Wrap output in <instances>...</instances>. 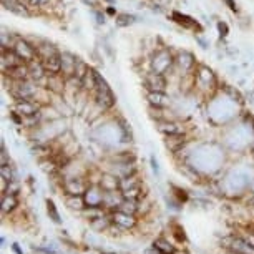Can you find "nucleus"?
<instances>
[{"instance_id": "obj_1", "label": "nucleus", "mask_w": 254, "mask_h": 254, "mask_svg": "<svg viewBox=\"0 0 254 254\" xmlns=\"http://www.w3.org/2000/svg\"><path fill=\"white\" fill-rule=\"evenodd\" d=\"M9 90V95L14 101H22V100H38V95L44 92V87L35 83L32 80H23V81H12L5 87Z\"/></svg>"}, {"instance_id": "obj_19", "label": "nucleus", "mask_w": 254, "mask_h": 254, "mask_svg": "<svg viewBox=\"0 0 254 254\" xmlns=\"http://www.w3.org/2000/svg\"><path fill=\"white\" fill-rule=\"evenodd\" d=\"M17 38V35H14L10 30H7L5 27H2V33H0V50H9L14 47V42Z\"/></svg>"}, {"instance_id": "obj_17", "label": "nucleus", "mask_w": 254, "mask_h": 254, "mask_svg": "<svg viewBox=\"0 0 254 254\" xmlns=\"http://www.w3.org/2000/svg\"><path fill=\"white\" fill-rule=\"evenodd\" d=\"M136 22H140V17H136L135 14H130V12H118L115 17V25L118 29H127V27L135 25Z\"/></svg>"}, {"instance_id": "obj_8", "label": "nucleus", "mask_w": 254, "mask_h": 254, "mask_svg": "<svg viewBox=\"0 0 254 254\" xmlns=\"http://www.w3.org/2000/svg\"><path fill=\"white\" fill-rule=\"evenodd\" d=\"M170 20L171 22H175L176 25L179 27H183V29H186V30H194V33H201V25L198 23L196 18H193L191 15L188 14H181L179 10H171V14H170Z\"/></svg>"}, {"instance_id": "obj_7", "label": "nucleus", "mask_w": 254, "mask_h": 254, "mask_svg": "<svg viewBox=\"0 0 254 254\" xmlns=\"http://www.w3.org/2000/svg\"><path fill=\"white\" fill-rule=\"evenodd\" d=\"M196 66H198V58L194 57L193 52H190V50H179L176 53V68L181 72V75L194 73Z\"/></svg>"}, {"instance_id": "obj_21", "label": "nucleus", "mask_w": 254, "mask_h": 254, "mask_svg": "<svg viewBox=\"0 0 254 254\" xmlns=\"http://www.w3.org/2000/svg\"><path fill=\"white\" fill-rule=\"evenodd\" d=\"M92 15L95 17V23H96V25H105V23H107V15H105V9H98V7L93 5Z\"/></svg>"}, {"instance_id": "obj_28", "label": "nucleus", "mask_w": 254, "mask_h": 254, "mask_svg": "<svg viewBox=\"0 0 254 254\" xmlns=\"http://www.w3.org/2000/svg\"><path fill=\"white\" fill-rule=\"evenodd\" d=\"M18 2H20V0H0V5H2L3 10H9L10 12Z\"/></svg>"}, {"instance_id": "obj_23", "label": "nucleus", "mask_w": 254, "mask_h": 254, "mask_svg": "<svg viewBox=\"0 0 254 254\" xmlns=\"http://www.w3.org/2000/svg\"><path fill=\"white\" fill-rule=\"evenodd\" d=\"M216 29H218V33H220V38H226L229 35V25L222 20V18L216 20Z\"/></svg>"}, {"instance_id": "obj_20", "label": "nucleus", "mask_w": 254, "mask_h": 254, "mask_svg": "<svg viewBox=\"0 0 254 254\" xmlns=\"http://www.w3.org/2000/svg\"><path fill=\"white\" fill-rule=\"evenodd\" d=\"M17 205H18V201H17V198H15V194H3V198H2V209L3 211L14 209Z\"/></svg>"}, {"instance_id": "obj_14", "label": "nucleus", "mask_w": 254, "mask_h": 254, "mask_svg": "<svg viewBox=\"0 0 254 254\" xmlns=\"http://www.w3.org/2000/svg\"><path fill=\"white\" fill-rule=\"evenodd\" d=\"M2 77L10 78L12 81H23V80H30V66L29 64L22 62L17 66H14L12 70H9L7 73H3Z\"/></svg>"}, {"instance_id": "obj_24", "label": "nucleus", "mask_w": 254, "mask_h": 254, "mask_svg": "<svg viewBox=\"0 0 254 254\" xmlns=\"http://www.w3.org/2000/svg\"><path fill=\"white\" fill-rule=\"evenodd\" d=\"M0 173H2V178H5L7 181H15V173H14V170H12L10 163L9 165H2Z\"/></svg>"}, {"instance_id": "obj_12", "label": "nucleus", "mask_w": 254, "mask_h": 254, "mask_svg": "<svg viewBox=\"0 0 254 254\" xmlns=\"http://www.w3.org/2000/svg\"><path fill=\"white\" fill-rule=\"evenodd\" d=\"M18 64H22V60L14 52V48L0 50V70H2V75L12 70L14 66H17Z\"/></svg>"}, {"instance_id": "obj_5", "label": "nucleus", "mask_w": 254, "mask_h": 254, "mask_svg": "<svg viewBox=\"0 0 254 254\" xmlns=\"http://www.w3.org/2000/svg\"><path fill=\"white\" fill-rule=\"evenodd\" d=\"M12 48H14V52L18 55V58H20L22 62H25V64H30V62H33V60H37L38 58L37 45H35L30 38H25V37L17 35V38H15L14 47H12Z\"/></svg>"}, {"instance_id": "obj_30", "label": "nucleus", "mask_w": 254, "mask_h": 254, "mask_svg": "<svg viewBox=\"0 0 254 254\" xmlns=\"http://www.w3.org/2000/svg\"><path fill=\"white\" fill-rule=\"evenodd\" d=\"M151 12H155V14H165V9H163V5H159V3H153V5L150 7Z\"/></svg>"}, {"instance_id": "obj_13", "label": "nucleus", "mask_w": 254, "mask_h": 254, "mask_svg": "<svg viewBox=\"0 0 254 254\" xmlns=\"http://www.w3.org/2000/svg\"><path fill=\"white\" fill-rule=\"evenodd\" d=\"M29 66H30V80L45 88V81H47V77L48 75H47V70L44 68V65H42L40 58L30 62Z\"/></svg>"}, {"instance_id": "obj_33", "label": "nucleus", "mask_w": 254, "mask_h": 254, "mask_svg": "<svg viewBox=\"0 0 254 254\" xmlns=\"http://www.w3.org/2000/svg\"><path fill=\"white\" fill-rule=\"evenodd\" d=\"M105 2H108V5H115L116 0H105Z\"/></svg>"}, {"instance_id": "obj_25", "label": "nucleus", "mask_w": 254, "mask_h": 254, "mask_svg": "<svg viewBox=\"0 0 254 254\" xmlns=\"http://www.w3.org/2000/svg\"><path fill=\"white\" fill-rule=\"evenodd\" d=\"M47 209H48V214L52 216L53 221H55V222H60V214H58L55 205H53V201H47Z\"/></svg>"}, {"instance_id": "obj_16", "label": "nucleus", "mask_w": 254, "mask_h": 254, "mask_svg": "<svg viewBox=\"0 0 254 254\" xmlns=\"http://www.w3.org/2000/svg\"><path fill=\"white\" fill-rule=\"evenodd\" d=\"M158 131H161L165 136H183L185 128L176 122H171V120H165V122L158 123Z\"/></svg>"}, {"instance_id": "obj_11", "label": "nucleus", "mask_w": 254, "mask_h": 254, "mask_svg": "<svg viewBox=\"0 0 254 254\" xmlns=\"http://www.w3.org/2000/svg\"><path fill=\"white\" fill-rule=\"evenodd\" d=\"M148 107L155 108H168L171 105V96L166 92H146L144 93Z\"/></svg>"}, {"instance_id": "obj_10", "label": "nucleus", "mask_w": 254, "mask_h": 254, "mask_svg": "<svg viewBox=\"0 0 254 254\" xmlns=\"http://www.w3.org/2000/svg\"><path fill=\"white\" fill-rule=\"evenodd\" d=\"M62 57V75L65 78L70 77H75V70H77V64H78V58L75 53H72L70 50H64L60 53Z\"/></svg>"}, {"instance_id": "obj_15", "label": "nucleus", "mask_w": 254, "mask_h": 254, "mask_svg": "<svg viewBox=\"0 0 254 254\" xmlns=\"http://www.w3.org/2000/svg\"><path fill=\"white\" fill-rule=\"evenodd\" d=\"M60 53H58V55L40 58L42 65H44V68L47 70V75H60L62 73V57H60Z\"/></svg>"}, {"instance_id": "obj_3", "label": "nucleus", "mask_w": 254, "mask_h": 254, "mask_svg": "<svg viewBox=\"0 0 254 254\" xmlns=\"http://www.w3.org/2000/svg\"><path fill=\"white\" fill-rule=\"evenodd\" d=\"M92 100L95 101L96 107H100L103 111L111 110L116 105V95L111 90L110 83L107 81L101 73L98 72V77H96V90L92 93Z\"/></svg>"}, {"instance_id": "obj_32", "label": "nucleus", "mask_w": 254, "mask_h": 254, "mask_svg": "<svg viewBox=\"0 0 254 254\" xmlns=\"http://www.w3.org/2000/svg\"><path fill=\"white\" fill-rule=\"evenodd\" d=\"M228 70L231 72V75H238V72H239V68H238L236 65H229L228 66Z\"/></svg>"}, {"instance_id": "obj_18", "label": "nucleus", "mask_w": 254, "mask_h": 254, "mask_svg": "<svg viewBox=\"0 0 254 254\" xmlns=\"http://www.w3.org/2000/svg\"><path fill=\"white\" fill-rule=\"evenodd\" d=\"M65 188L68 191V194H72V196H81V194L87 193V186H85L83 183H81V179H78V178L68 179Z\"/></svg>"}, {"instance_id": "obj_9", "label": "nucleus", "mask_w": 254, "mask_h": 254, "mask_svg": "<svg viewBox=\"0 0 254 254\" xmlns=\"http://www.w3.org/2000/svg\"><path fill=\"white\" fill-rule=\"evenodd\" d=\"M14 110L22 116V118H29V116H35L42 111V103L38 100H22L15 101Z\"/></svg>"}, {"instance_id": "obj_2", "label": "nucleus", "mask_w": 254, "mask_h": 254, "mask_svg": "<svg viewBox=\"0 0 254 254\" xmlns=\"http://www.w3.org/2000/svg\"><path fill=\"white\" fill-rule=\"evenodd\" d=\"M176 68V55H173L170 48L161 47L156 48L150 55V70L156 73H163V75H170L173 70Z\"/></svg>"}, {"instance_id": "obj_26", "label": "nucleus", "mask_w": 254, "mask_h": 254, "mask_svg": "<svg viewBox=\"0 0 254 254\" xmlns=\"http://www.w3.org/2000/svg\"><path fill=\"white\" fill-rule=\"evenodd\" d=\"M52 3V0H29V5L32 9H45Z\"/></svg>"}, {"instance_id": "obj_31", "label": "nucleus", "mask_w": 254, "mask_h": 254, "mask_svg": "<svg viewBox=\"0 0 254 254\" xmlns=\"http://www.w3.org/2000/svg\"><path fill=\"white\" fill-rule=\"evenodd\" d=\"M151 168H153L156 175H159V166H158V161L155 159V156H151Z\"/></svg>"}, {"instance_id": "obj_4", "label": "nucleus", "mask_w": 254, "mask_h": 254, "mask_svg": "<svg viewBox=\"0 0 254 254\" xmlns=\"http://www.w3.org/2000/svg\"><path fill=\"white\" fill-rule=\"evenodd\" d=\"M194 90L205 93V95H211L213 92L218 90V77L213 72V68H209L208 65L198 64L196 70H194Z\"/></svg>"}, {"instance_id": "obj_27", "label": "nucleus", "mask_w": 254, "mask_h": 254, "mask_svg": "<svg viewBox=\"0 0 254 254\" xmlns=\"http://www.w3.org/2000/svg\"><path fill=\"white\" fill-rule=\"evenodd\" d=\"M194 40H196V44L201 47L203 50H208L209 47H211V44H209V40H206L205 37H203L201 33H194Z\"/></svg>"}, {"instance_id": "obj_22", "label": "nucleus", "mask_w": 254, "mask_h": 254, "mask_svg": "<svg viewBox=\"0 0 254 254\" xmlns=\"http://www.w3.org/2000/svg\"><path fill=\"white\" fill-rule=\"evenodd\" d=\"M224 93L234 101H241L243 100V95L239 93V90L236 87H231V85H224Z\"/></svg>"}, {"instance_id": "obj_29", "label": "nucleus", "mask_w": 254, "mask_h": 254, "mask_svg": "<svg viewBox=\"0 0 254 254\" xmlns=\"http://www.w3.org/2000/svg\"><path fill=\"white\" fill-rule=\"evenodd\" d=\"M221 2L224 3V5L228 7V9L233 12V14H239V9H238L236 0H221Z\"/></svg>"}, {"instance_id": "obj_6", "label": "nucleus", "mask_w": 254, "mask_h": 254, "mask_svg": "<svg viewBox=\"0 0 254 254\" xmlns=\"http://www.w3.org/2000/svg\"><path fill=\"white\" fill-rule=\"evenodd\" d=\"M144 92H168V75L148 70L143 75Z\"/></svg>"}]
</instances>
